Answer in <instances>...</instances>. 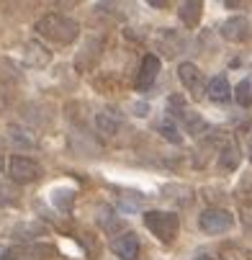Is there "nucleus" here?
Wrapping results in <instances>:
<instances>
[{"label":"nucleus","mask_w":252,"mask_h":260,"mask_svg":"<svg viewBox=\"0 0 252 260\" xmlns=\"http://www.w3.org/2000/svg\"><path fill=\"white\" fill-rule=\"evenodd\" d=\"M247 199H249V204H244V224L252 230V193L247 191Z\"/></svg>","instance_id":"obj_20"},{"label":"nucleus","mask_w":252,"mask_h":260,"mask_svg":"<svg viewBox=\"0 0 252 260\" xmlns=\"http://www.w3.org/2000/svg\"><path fill=\"white\" fill-rule=\"evenodd\" d=\"M193 260H216L213 255H208V252H201V255H196Z\"/></svg>","instance_id":"obj_21"},{"label":"nucleus","mask_w":252,"mask_h":260,"mask_svg":"<svg viewBox=\"0 0 252 260\" xmlns=\"http://www.w3.org/2000/svg\"><path fill=\"white\" fill-rule=\"evenodd\" d=\"M42 165L31 160V157H21V155H13L8 160V175L16 180V183H33L42 178Z\"/></svg>","instance_id":"obj_3"},{"label":"nucleus","mask_w":252,"mask_h":260,"mask_svg":"<svg viewBox=\"0 0 252 260\" xmlns=\"http://www.w3.org/2000/svg\"><path fill=\"white\" fill-rule=\"evenodd\" d=\"M157 75H160V59L155 57V54H147L141 59V67H139V75H136V90H150L152 85H155V80H157Z\"/></svg>","instance_id":"obj_7"},{"label":"nucleus","mask_w":252,"mask_h":260,"mask_svg":"<svg viewBox=\"0 0 252 260\" xmlns=\"http://www.w3.org/2000/svg\"><path fill=\"white\" fill-rule=\"evenodd\" d=\"M157 132H160L167 142H172V144H180V142H183V134H177V126H175L172 119H162V121L157 124Z\"/></svg>","instance_id":"obj_14"},{"label":"nucleus","mask_w":252,"mask_h":260,"mask_svg":"<svg viewBox=\"0 0 252 260\" xmlns=\"http://www.w3.org/2000/svg\"><path fill=\"white\" fill-rule=\"evenodd\" d=\"M98 221H100V227H105V224H114L116 216H114L111 206H98Z\"/></svg>","instance_id":"obj_18"},{"label":"nucleus","mask_w":252,"mask_h":260,"mask_svg":"<svg viewBox=\"0 0 252 260\" xmlns=\"http://www.w3.org/2000/svg\"><path fill=\"white\" fill-rule=\"evenodd\" d=\"M54 204L59 206V209H67L69 211V206H72V199H75V193H72V191H67V196H62V191H54Z\"/></svg>","instance_id":"obj_19"},{"label":"nucleus","mask_w":252,"mask_h":260,"mask_svg":"<svg viewBox=\"0 0 252 260\" xmlns=\"http://www.w3.org/2000/svg\"><path fill=\"white\" fill-rule=\"evenodd\" d=\"M247 34H249V21L244 16H234V18L224 21V26H222V36L227 42H244Z\"/></svg>","instance_id":"obj_8"},{"label":"nucleus","mask_w":252,"mask_h":260,"mask_svg":"<svg viewBox=\"0 0 252 260\" xmlns=\"http://www.w3.org/2000/svg\"><path fill=\"white\" fill-rule=\"evenodd\" d=\"M144 227H147L160 242H172L175 235H177V230H180V219L172 211L155 209V211L144 214Z\"/></svg>","instance_id":"obj_2"},{"label":"nucleus","mask_w":252,"mask_h":260,"mask_svg":"<svg viewBox=\"0 0 252 260\" xmlns=\"http://www.w3.org/2000/svg\"><path fill=\"white\" fill-rule=\"evenodd\" d=\"M177 78H180V83L188 88V93L196 101L206 98V78H203V72L193 62H183V64H180L177 67Z\"/></svg>","instance_id":"obj_5"},{"label":"nucleus","mask_w":252,"mask_h":260,"mask_svg":"<svg viewBox=\"0 0 252 260\" xmlns=\"http://www.w3.org/2000/svg\"><path fill=\"white\" fill-rule=\"evenodd\" d=\"M232 224H234V216L227 209H206L198 216V227L206 235H222V232L232 230Z\"/></svg>","instance_id":"obj_4"},{"label":"nucleus","mask_w":252,"mask_h":260,"mask_svg":"<svg viewBox=\"0 0 252 260\" xmlns=\"http://www.w3.org/2000/svg\"><path fill=\"white\" fill-rule=\"evenodd\" d=\"M49 255H54V247H49V245H36V247L16 250V257H21V260H47Z\"/></svg>","instance_id":"obj_13"},{"label":"nucleus","mask_w":252,"mask_h":260,"mask_svg":"<svg viewBox=\"0 0 252 260\" xmlns=\"http://www.w3.org/2000/svg\"><path fill=\"white\" fill-rule=\"evenodd\" d=\"M95 124H98V132H103L105 137H114L121 129L124 119H121V114H116L114 108H108V111H100V114L95 116Z\"/></svg>","instance_id":"obj_9"},{"label":"nucleus","mask_w":252,"mask_h":260,"mask_svg":"<svg viewBox=\"0 0 252 260\" xmlns=\"http://www.w3.org/2000/svg\"><path fill=\"white\" fill-rule=\"evenodd\" d=\"M201 13H203V3H198V0H191V3H183L177 11L180 21H183L188 28H193L198 21H201Z\"/></svg>","instance_id":"obj_12"},{"label":"nucleus","mask_w":252,"mask_h":260,"mask_svg":"<svg viewBox=\"0 0 252 260\" xmlns=\"http://www.w3.org/2000/svg\"><path fill=\"white\" fill-rule=\"evenodd\" d=\"M167 111H170L172 116L183 119V116H186V111H188L186 98H183V95H170V98H167Z\"/></svg>","instance_id":"obj_16"},{"label":"nucleus","mask_w":252,"mask_h":260,"mask_svg":"<svg viewBox=\"0 0 252 260\" xmlns=\"http://www.w3.org/2000/svg\"><path fill=\"white\" fill-rule=\"evenodd\" d=\"M36 34L44 36V39L54 42V44H72L80 34V26L59 13H47L44 18L36 21Z\"/></svg>","instance_id":"obj_1"},{"label":"nucleus","mask_w":252,"mask_h":260,"mask_svg":"<svg viewBox=\"0 0 252 260\" xmlns=\"http://www.w3.org/2000/svg\"><path fill=\"white\" fill-rule=\"evenodd\" d=\"M111 252L121 260H136L139 257V237L134 232H121L111 240Z\"/></svg>","instance_id":"obj_6"},{"label":"nucleus","mask_w":252,"mask_h":260,"mask_svg":"<svg viewBox=\"0 0 252 260\" xmlns=\"http://www.w3.org/2000/svg\"><path fill=\"white\" fill-rule=\"evenodd\" d=\"M234 98L242 108H249L252 106V80H242L234 90Z\"/></svg>","instance_id":"obj_15"},{"label":"nucleus","mask_w":252,"mask_h":260,"mask_svg":"<svg viewBox=\"0 0 252 260\" xmlns=\"http://www.w3.org/2000/svg\"><path fill=\"white\" fill-rule=\"evenodd\" d=\"M229 80L224 75H216L206 83V95L213 101V103H227L229 101Z\"/></svg>","instance_id":"obj_10"},{"label":"nucleus","mask_w":252,"mask_h":260,"mask_svg":"<svg viewBox=\"0 0 252 260\" xmlns=\"http://www.w3.org/2000/svg\"><path fill=\"white\" fill-rule=\"evenodd\" d=\"M119 204H121V209L126 211V214H131V211H139L141 209V199L136 196V193H121V199H119Z\"/></svg>","instance_id":"obj_17"},{"label":"nucleus","mask_w":252,"mask_h":260,"mask_svg":"<svg viewBox=\"0 0 252 260\" xmlns=\"http://www.w3.org/2000/svg\"><path fill=\"white\" fill-rule=\"evenodd\" d=\"M239 160H242L239 144H237V139L229 137V139L222 144V168H224V170H234V168L239 165Z\"/></svg>","instance_id":"obj_11"}]
</instances>
